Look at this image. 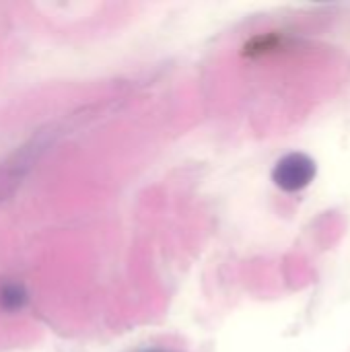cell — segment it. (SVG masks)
Listing matches in <instances>:
<instances>
[{
    "label": "cell",
    "instance_id": "3",
    "mask_svg": "<svg viewBox=\"0 0 350 352\" xmlns=\"http://www.w3.org/2000/svg\"><path fill=\"white\" fill-rule=\"evenodd\" d=\"M144 352H175V351H165V349H151V351H144Z\"/></svg>",
    "mask_w": 350,
    "mask_h": 352
},
{
    "label": "cell",
    "instance_id": "2",
    "mask_svg": "<svg viewBox=\"0 0 350 352\" xmlns=\"http://www.w3.org/2000/svg\"><path fill=\"white\" fill-rule=\"evenodd\" d=\"M27 299H29V295L23 285L10 283L0 289V307L4 311H21L25 307Z\"/></svg>",
    "mask_w": 350,
    "mask_h": 352
},
{
    "label": "cell",
    "instance_id": "1",
    "mask_svg": "<svg viewBox=\"0 0 350 352\" xmlns=\"http://www.w3.org/2000/svg\"><path fill=\"white\" fill-rule=\"evenodd\" d=\"M316 171L318 167L311 157L303 153H291L272 169V182L285 192H299L314 182Z\"/></svg>",
    "mask_w": 350,
    "mask_h": 352
}]
</instances>
